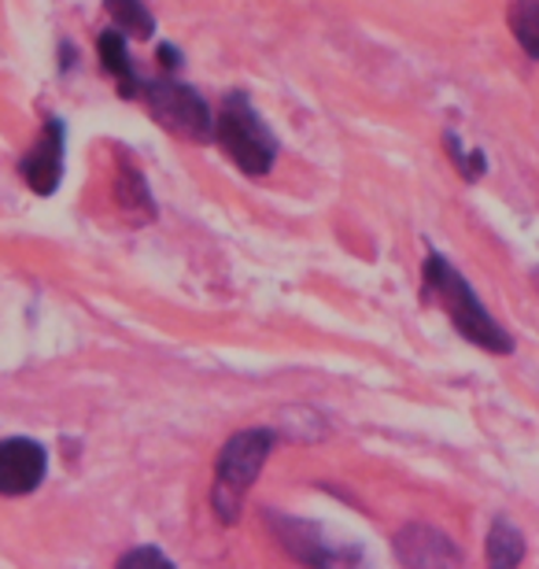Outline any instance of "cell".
<instances>
[{
	"label": "cell",
	"instance_id": "4fadbf2b",
	"mask_svg": "<svg viewBox=\"0 0 539 569\" xmlns=\"http://www.w3.org/2000/svg\"><path fill=\"white\" fill-rule=\"evenodd\" d=\"M510 27L521 49L529 52L532 60H539V0H513Z\"/></svg>",
	"mask_w": 539,
	"mask_h": 569
},
{
	"label": "cell",
	"instance_id": "ba28073f",
	"mask_svg": "<svg viewBox=\"0 0 539 569\" xmlns=\"http://www.w3.org/2000/svg\"><path fill=\"white\" fill-rule=\"evenodd\" d=\"M392 551L396 559L410 566V569H443V566H458L462 562V551L455 548V540L447 532L432 529V526H403L392 537Z\"/></svg>",
	"mask_w": 539,
	"mask_h": 569
},
{
	"label": "cell",
	"instance_id": "9c48e42d",
	"mask_svg": "<svg viewBox=\"0 0 539 569\" xmlns=\"http://www.w3.org/2000/svg\"><path fill=\"white\" fill-rule=\"evenodd\" d=\"M130 38H126L122 30H104L97 38V56H100V67L108 71V78H114V86H119V93L126 100H137V93H141V71L133 67L130 60V44H126Z\"/></svg>",
	"mask_w": 539,
	"mask_h": 569
},
{
	"label": "cell",
	"instance_id": "8fae6325",
	"mask_svg": "<svg viewBox=\"0 0 539 569\" xmlns=\"http://www.w3.org/2000/svg\"><path fill=\"white\" fill-rule=\"evenodd\" d=\"M104 11L114 30H122L126 38H156V16L144 8V0H104Z\"/></svg>",
	"mask_w": 539,
	"mask_h": 569
},
{
	"label": "cell",
	"instance_id": "5b68a950",
	"mask_svg": "<svg viewBox=\"0 0 539 569\" xmlns=\"http://www.w3.org/2000/svg\"><path fill=\"white\" fill-rule=\"evenodd\" d=\"M262 521H267L270 537L278 540V548L289 555L292 562L318 566V569H337V566H355V562L362 559L359 548L332 540L329 532L318 526V521L292 518V515H285V510H273V507H267Z\"/></svg>",
	"mask_w": 539,
	"mask_h": 569
},
{
	"label": "cell",
	"instance_id": "30bf717a",
	"mask_svg": "<svg viewBox=\"0 0 539 569\" xmlns=\"http://www.w3.org/2000/svg\"><path fill=\"white\" fill-rule=\"evenodd\" d=\"M114 200H119V208L130 214V219H137V222H152L156 211H159L156 200H152V192H148L144 174L130 163V159H122L119 174H114Z\"/></svg>",
	"mask_w": 539,
	"mask_h": 569
},
{
	"label": "cell",
	"instance_id": "9a60e30c",
	"mask_svg": "<svg viewBox=\"0 0 539 569\" xmlns=\"http://www.w3.org/2000/svg\"><path fill=\"white\" fill-rule=\"evenodd\" d=\"M133 566H163V569H170L174 562H170L159 548H133V551H126L119 559V569H133Z\"/></svg>",
	"mask_w": 539,
	"mask_h": 569
},
{
	"label": "cell",
	"instance_id": "277c9868",
	"mask_svg": "<svg viewBox=\"0 0 539 569\" xmlns=\"http://www.w3.org/2000/svg\"><path fill=\"white\" fill-rule=\"evenodd\" d=\"M137 100H144L148 116L174 138L189 144H211L214 141V111L208 108L197 89L178 82V78H144Z\"/></svg>",
	"mask_w": 539,
	"mask_h": 569
},
{
	"label": "cell",
	"instance_id": "3957f363",
	"mask_svg": "<svg viewBox=\"0 0 539 569\" xmlns=\"http://www.w3.org/2000/svg\"><path fill=\"white\" fill-rule=\"evenodd\" d=\"M214 144L244 170L248 178L270 174L278 163V138L267 127V119L259 116L248 93H226L222 108L214 116Z\"/></svg>",
	"mask_w": 539,
	"mask_h": 569
},
{
	"label": "cell",
	"instance_id": "6da1fadb",
	"mask_svg": "<svg viewBox=\"0 0 539 569\" xmlns=\"http://www.w3.org/2000/svg\"><path fill=\"white\" fill-rule=\"evenodd\" d=\"M421 274H426L429 296L443 307L447 318H451L455 329L469 340V345L485 348V351H491V356H510V351H513L510 333L488 315V307L480 303V296L473 292V284L458 274L455 263H447L440 252H429L426 267H421Z\"/></svg>",
	"mask_w": 539,
	"mask_h": 569
},
{
	"label": "cell",
	"instance_id": "5bb4252c",
	"mask_svg": "<svg viewBox=\"0 0 539 569\" xmlns=\"http://www.w3.org/2000/svg\"><path fill=\"white\" fill-rule=\"evenodd\" d=\"M443 144H447V152H451V163L458 167V174H462L466 181H477V178L488 170L485 152H466L455 130H447V133H443Z\"/></svg>",
	"mask_w": 539,
	"mask_h": 569
},
{
	"label": "cell",
	"instance_id": "52a82bcc",
	"mask_svg": "<svg viewBox=\"0 0 539 569\" xmlns=\"http://www.w3.org/2000/svg\"><path fill=\"white\" fill-rule=\"evenodd\" d=\"M49 477V451L30 437L0 440V496H30Z\"/></svg>",
	"mask_w": 539,
	"mask_h": 569
},
{
	"label": "cell",
	"instance_id": "2e32d148",
	"mask_svg": "<svg viewBox=\"0 0 539 569\" xmlns=\"http://www.w3.org/2000/svg\"><path fill=\"white\" fill-rule=\"evenodd\" d=\"M159 63H163V71H178L181 67V52L174 49V44H159Z\"/></svg>",
	"mask_w": 539,
	"mask_h": 569
},
{
	"label": "cell",
	"instance_id": "7a4b0ae2",
	"mask_svg": "<svg viewBox=\"0 0 539 569\" xmlns=\"http://www.w3.org/2000/svg\"><path fill=\"white\" fill-rule=\"evenodd\" d=\"M273 443H278V432L262 426L240 429L222 443L214 462V485H211V510L222 526L240 521L244 499L251 492V485H256V477L262 473V466L270 462Z\"/></svg>",
	"mask_w": 539,
	"mask_h": 569
},
{
	"label": "cell",
	"instance_id": "8992f818",
	"mask_svg": "<svg viewBox=\"0 0 539 569\" xmlns=\"http://www.w3.org/2000/svg\"><path fill=\"white\" fill-rule=\"evenodd\" d=\"M63 167H67V127L63 119H44L41 138L19 159V174L38 197H52L63 181Z\"/></svg>",
	"mask_w": 539,
	"mask_h": 569
},
{
	"label": "cell",
	"instance_id": "7c38bea8",
	"mask_svg": "<svg viewBox=\"0 0 539 569\" xmlns=\"http://www.w3.org/2000/svg\"><path fill=\"white\" fill-rule=\"evenodd\" d=\"M525 559V537L521 529L513 526L507 518H496L488 529V562L496 569H507V566H518Z\"/></svg>",
	"mask_w": 539,
	"mask_h": 569
}]
</instances>
